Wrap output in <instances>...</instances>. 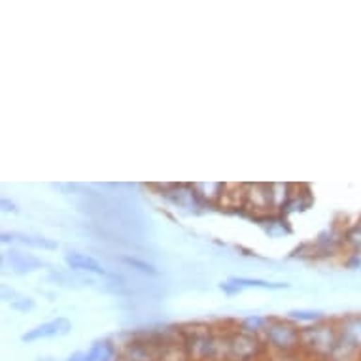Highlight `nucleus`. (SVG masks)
Returning a JSON list of instances; mask_svg holds the SVG:
<instances>
[{
	"label": "nucleus",
	"instance_id": "f257e3e1",
	"mask_svg": "<svg viewBox=\"0 0 361 361\" xmlns=\"http://www.w3.org/2000/svg\"><path fill=\"white\" fill-rule=\"evenodd\" d=\"M361 348V316L348 318L343 324L341 335L337 338V346L333 350V355L344 354L346 357Z\"/></svg>",
	"mask_w": 361,
	"mask_h": 361
},
{
	"label": "nucleus",
	"instance_id": "f03ea898",
	"mask_svg": "<svg viewBox=\"0 0 361 361\" xmlns=\"http://www.w3.org/2000/svg\"><path fill=\"white\" fill-rule=\"evenodd\" d=\"M72 331V322L66 318H57V320L46 322L42 326H36L35 329H30L21 337L23 343H35V341H42V338H57L65 337Z\"/></svg>",
	"mask_w": 361,
	"mask_h": 361
},
{
	"label": "nucleus",
	"instance_id": "7ed1b4c3",
	"mask_svg": "<svg viewBox=\"0 0 361 361\" xmlns=\"http://www.w3.org/2000/svg\"><path fill=\"white\" fill-rule=\"evenodd\" d=\"M8 267L16 274H29L42 269L44 261L35 257V255L23 254V252H18V250H10V252H2V269L6 271Z\"/></svg>",
	"mask_w": 361,
	"mask_h": 361
},
{
	"label": "nucleus",
	"instance_id": "20e7f679",
	"mask_svg": "<svg viewBox=\"0 0 361 361\" xmlns=\"http://www.w3.org/2000/svg\"><path fill=\"white\" fill-rule=\"evenodd\" d=\"M302 338H308L307 344H310L316 352L320 354H333V350L337 346V338L335 333L329 327H316V329H308L301 335Z\"/></svg>",
	"mask_w": 361,
	"mask_h": 361
},
{
	"label": "nucleus",
	"instance_id": "39448f33",
	"mask_svg": "<svg viewBox=\"0 0 361 361\" xmlns=\"http://www.w3.org/2000/svg\"><path fill=\"white\" fill-rule=\"evenodd\" d=\"M66 265L71 271L74 273H93V274H108L106 269L95 259V257H91V255L80 254V252H68L65 255Z\"/></svg>",
	"mask_w": 361,
	"mask_h": 361
},
{
	"label": "nucleus",
	"instance_id": "423d86ee",
	"mask_svg": "<svg viewBox=\"0 0 361 361\" xmlns=\"http://www.w3.org/2000/svg\"><path fill=\"white\" fill-rule=\"evenodd\" d=\"M267 338L276 348L290 350L299 343V333L293 327L284 326V324H274L267 329Z\"/></svg>",
	"mask_w": 361,
	"mask_h": 361
},
{
	"label": "nucleus",
	"instance_id": "0eeeda50",
	"mask_svg": "<svg viewBox=\"0 0 361 361\" xmlns=\"http://www.w3.org/2000/svg\"><path fill=\"white\" fill-rule=\"evenodd\" d=\"M2 243H21L25 246L42 250H57L59 244L46 237H35V235H25V233H2Z\"/></svg>",
	"mask_w": 361,
	"mask_h": 361
},
{
	"label": "nucleus",
	"instance_id": "6e6552de",
	"mask_svg": "<svg viewBox=\"0 0 361 361\" xmlns=\"http://www.w3.org/2000/svg\"><path fill=\"white\" fill-rule=\"evenodd\" d=\"M231 355L238 361H246L254 357L255 350H257V341L250 335H237L229 344Z\"/></svg>",
	"mask_w": 361,
	"mask_h": 361
},
{
	"label": "nucleus",
	"instance_id": "1a4fd4ad",
	"mask_svg": "<svg viewBox=\"0 0 361 361\" xmlns=\"http://www.w3.org/2000/svg\"><path fill=\"white\" fill-rule=\"evenodd\" d=\"M116 346L110 341H99L87 352H83L82 361H114Z\"/></svg>",
	"mask_w": 361,
	"mask_h": 361
},
{
	"label": "nucleus",
	"instance_id": "9d476101",
	"mask_svg": "<svg viewBox=\"0 0 361 361\" xmlns=\"http://www.w3.org/2000/svg\"><path fill=\"white\" fill-rule=\"evenodd\" d=\"M229 282L233 284H237L238 288H261V290H288L290 284H286V282H267V280H259V279H229Z\"/></svg>",
	"mask_w": 361,
	"mask_h": 361
},
{
	"label": "nucleus",
	"instance_id": "9b49d317",
	"mask_svg": "<svg viewBox=\"0 0 361 361\" xmlns=\"http://www.w3.org/2000/svg\"><path fill=\"white\" fill-rule=\"evenodd\" d=\"M49 280H54L55 284L65 286V288H82V286L93 284V280L83 279V276H78V274L72 273H54L49 274Z\"/></svg>",
	"mask_w": 361,
	"mask_h": 361
},
{
	"label": "nucleus",
	"instance_id": "f8f14e48",
	"mask_svg": "<svg viewBox=\"0 0 361 361\" xmlns=\"http://www.w3.org/2000/svg\"><path fill=\"white\" fill-rule=\"evenodd\" d=\"M119 261H123V263H127V265L135 267L137 271H140V273H144V274H152V276H157V274H159V271H157L154 265H149L148 261L137 259V257H129V255L119 257Z\"/></svg>",
	"mask_w": 361,
	"mask_h": 361
},
{
	"label": "nucleus",
	"instance_id": "ddd939ff",
	"mask_svg": "<svg viewBox=\"0 0 361 361\" xmlns=\"http://www.w3.org/2000/svg\"><path fill=\"white\" fill-rule=\"evenodd\" d=\"M290 318L301 322H316L324 318V314L320 310H290Z\"/></svg>",
	"mask_w": 361,
	"mask_h": 361
},
{
	"label": "nucleus",
	"instance_id": "4468645a",
	"mask_svg": "<svg viewBox=\"0 0 361 361\" xmlns=\"http://www.w3.org/2000/svg\"><path fill=\"white\" fill-rule=\"evenodd\" d=\"M263 324H265V320H263L261 316H255L254 314V316H248V318L243 322V329L246 333H254L257 331V329H261Z\"/></svg>",
	"mask_w": 361,
	"mask_h": 361
},
{
	"label": "nucleus",
	"instance_id": "2eb2a0df",
	"mask_svg": "<svg viewBox=\"0 0 361 361\" xmlns=\"http://www.w3.org/2000/svg\"><path fill=\"white\" fill-rule=\"evenodd\" d=\"M346 238H348V243L352 244L355 250H360L361 252V224L352 227L348 231V235H346Z\"/></svg>",
	"mask_w": 361,
	"mask_h": 361
},
{
	"label": "nucleus",
	"instance_id": "dca6fc26",
	"mask_svg": "<svg viewBox=\"0 0 361 361\" xmlns=\"http://www.w3.org/2000/svg\"><path fill=\"white\" fill-rule=\"evenodd\" d=\"M12 308H16L19 312H29V310L35 308V301L29 299V297H19L18 301L12 302Z\"/></svg>",
	"mask_w": 361,
	"mask_h": 361
},
{
	"label": "nucleus",
	"instance_id": "f3484780",
	"mask_svg": "<svg viewBox=\"0 0 361 361\" xmlns=\"http://www.w3.org/2000/svg\"><path fill=\"white\" fill-rule=\"evenodd\" d=\"M219 290L225 291L227 295H235V293H240V291H243V288H238L237 284H233V282H229V280H227V282H221V284H219Z\"/></svg>",
	"mask_w": 361,
	"mask_h": 361
},
{
	"label": "nucleus",
	"instance_id": "a211bd4d",
	"mask_svg": "<svg viewBox=\"0 0 361 361\" xmlns=\"http://www.w3.org/2000/svg\"><path fill=\"white\" fill-rule=\"evenodd\" d=\"M2 210L4 212H18V207L13 202L8 201V199H2Z\"/></svg>",
	"mask_w": 361,
	"mask_h": 361
},
{
	"label": "nucleus",
	"instance_id": "6ab92c4d",
	"mask_svg": "<svg viewBox=\"0 0 361 361\" xmlns=\"http://www.w3.org/2000/svg\"><path fill=\"white\" fill-rule=\"evenodd\" d=\"M38 361H54L51 357H44V360H38Z\"/></svg>",
	"mask_w": 361,
	"mask_h": 361
}]
</instances>
